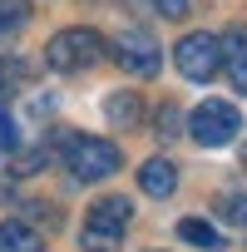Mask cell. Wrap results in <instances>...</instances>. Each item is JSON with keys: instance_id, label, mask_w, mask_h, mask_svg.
<instances>
[{"instance_id": "obj_1", "label": "cell", "mask_w": 247, "mask_h": 252, "mask_svg": "<svg viewBox=\"0 0 247 252\" xmlns=\"http://www.w3.org/2000/svg\"><path fill=\"white\" fill-rule=\"evenodd\" d=\"M104 35L99 30H84V25H74V30H60L50 45H45V64L55 69V74H79V69H89V64H99L104 60Z\"/></svg>"}, {"instance_id": "obj_2", "label": "cell", "mask_w": 247, "mask_h": 252, "mask_svg": "<svg viewBox=\"0 0 247 252\" xmlns=\"http://www.w3.org/2000/svg\"><path fill=\"white\" fill-rule=\"evenodd\" d=\"M60 154H64V168H69L79 183H99V178L119 173V163H124L109 139H89V134H69Z\"/></svg>"}, {"instance_id": "obj_3", "label": "cell", "mask_w": 247, "mask_h": 252, "mask_svg": "<svg viewBox=\"0 0 247 252\" xmlns=\"http://www.w3.org/2000/svg\"><path fill=\"white\" fill-rule=\"evenodd\" d=\"M237 129H242V114H237L227 99H203V104L188 114V134H193V144H203V149H227V144L237 139Z\"/></svg>"}, {"instance_id": "obj_4", "label": "cell", "mask_w": 247, "mask_h": 252, "mask_svg": "<svg viewBox=\"0 0 247 252\" xmlns=\"http://www.w3.org/2000/svg\"><path fill=\"white\" fill-rule=\"evenodd\" d=\"M173 64L183 79L193 84H208L217 69H222V35H208V30H193L173 45Z\"/></svg>"}, {"instance_id": "obj_5", "label": "cell", "mask_w": 247, "mask_h": 252, "mask_svg": "<svg viewBox=\"0 0 247 252\" xmlns=\"http://www.w3.org/2000/svg\"><path fill=\"white\" fill-rule=\"evenodd\" d=\"M114 60L129 69L134 79H154V74H158V64H163V55H158L154 35H144V30H124V35L114 40Z\"/></svg>"}, {"instance_id": "obj_6", "label": "cell", "mask_w": 247, "mask_h": 252, "mask_svg": "<svg viewBox=\"0 0 247 252\" xmlns=\"http://www.w3.org/2000/svg\"><path fill=\"white\" fill-rule=\"evenodd\" d=\"M222 64L237 94H247V30H227L222 35Z\"/></svg>"}, {"instance_id": "obj_7", "label": "cell", "mask_w": 247, "mask_h": 252, "mask_svg": "<svg viewBox=\"0 0 247 252\" xmlns=\"http://www.w3.org/2000/svg\"><path fill=\"white\" fill-rule=\"evenodd\" d=\"M139 188H144L149 198H168V193L178 188V168H173L168 158H149V163L139 168Z\"/></svg>"}, {"instance_id": "obj_8", "label": "cell", "mask_w": 247, "mask_h": 252, "mask_svg": "<svg viewBox=\"0 0 247 252\" xmlns=\"http://www.w3.org/2000/svg\"><path fill=\"white\" fill-rule=\"evenodd\" d=\"M129 218H134V208H129V198H99L94 208H89V222H99V227H129Z\"/></svg>"}, {"instance_id": "obj_9", "label": "cell", "mask_w": 247, "mask_h": 252, "mask_svg": "<svg viewBox=\"0 0 247 252\" xmlns=\"http://www.w3.org/2000/svg\"><path fill=\"white\" fill-rule=\"evenodd\" d=\"M0 252H40L35 227H25V222H0Z\"/></svg>"}, {"instance_id": "obj_10", "label": "cell", "mask_w": 247, "mask_h": 252, "mask_svg": "<svg viewBox=\"0 0 247 252\" xmlns=\"http://www.w3.org/2000/svg\"><path fill=\"white\" fill-rule=\"evenodd\" d=\"M84 252H119V242H124V232L119 227H99V222H84Z\"/></svg>"}, {"instance_id": "obj_11", "label": "cell", "mask_w": 247, "mask_h": 252, "mask_svg": "<svg viewBox=\"0 0 247 252\" xmlns=\"http://www.w3.org/2000/svg\"><path fill=\"white\" fill-rule=\"evenodd\" d=\"M178 237L193 242V247H208V252L217 247V232H213V222H203V218H183V222H178Z\"/></svg>"}, {"instance_id": "obj_12", "label": "cell", "mask_w": 247, "mask_h": 252, "mask_svg": "<svg viewBox=\"0 0 247 252\" xmlns=\"http://www.w3.org/2000/svg\"><path fill=\"white\" fill-rule=\"evenodd\" d=\"M25 20H30V0H0V40L15 35Z\"/></svg>"}, {"instance_id": "obj_13", "label": "cell", "mask_w": 247, "mask_h": 252, "mask_svg": "<svg viewBox=\"0 0 247 252\" xmlns=\"http://www.w3.org/2000/svg\"><path fill=\"white\" fill-rule=\"evenodd\" d=\"M109 119H114V124H134V119H139V99H134V94H114V99H109Z\"/></svg>"}, {"instance_id": "obj_14", "label": "cell", "mask_w": 247, "mask_h": 252, "mask_svg": "<svg viewBox=\"0 0 247 252\" xmlns=\"http://www.w3.org/2000/svg\"><path fill=\"white\" fill-rule=\"evenodd\" d=\"M217 213H222V222H242V227H247V193L222 198V203H217Z\"/></svg>"}, {"instance_id": "obj_15", "label": "cell", "mask_w": 247, "mask_h": 252, "mask_svg": "<svg viewBox=\"0 0 247 252\" xmlns=\"http://www.w3.org/2000/svg\"><path fill=\"white\" fill-rule=\"evenodd\" d=\"M154 10L168 15V20H178V15H188V0H154Z\"/></svg>"}, {"instance_id": "obj_16", "label": "cell", "mask_w": 247, "mask_h": 252, "mask_svg": "<svg viewBox=\"0 0 247 252\" xmlns=\"http://www.w3.org/2000/svg\"><path fill=\"white\" fill-rule=\"evenodd\" d=\"M158 124H163L158 134H163V139H173V134H178V109H163V114H158Z\"/></svg>"}]
</instances>
